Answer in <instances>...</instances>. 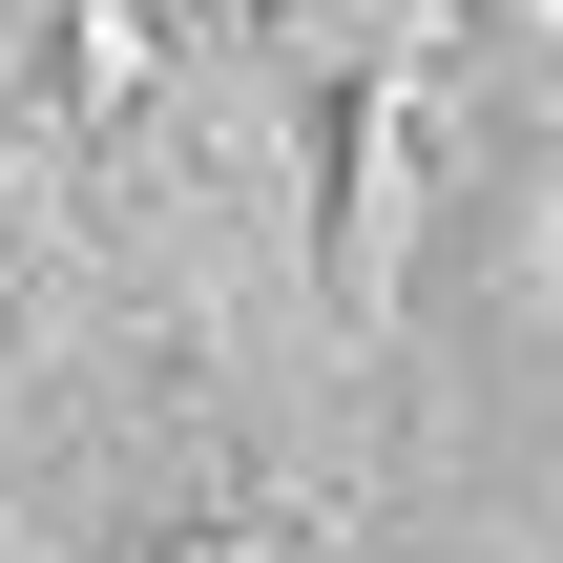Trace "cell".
I'll use <instances>...</instances> for the list:
<instances>
[{
  "label": "cell",
  "instance_id": "cell-3",
  "mask_svg": "<svg viewBox=\"0 0 563 563\" xmlns=\"http://www.w3.org/2000/svg\"><path fill=\"white\" fill-rule=\"evenodd\" d=\"M167 563H313L292 501H209V522H167Z\"/></svg>",
  "mask_w": 563,
  "mask_h": 563
},
{
  "label": "cell",
  "instance_id": "cell-1",
  "mask_svg": "<svg viewBox=\"0 0 563 563\" xmlns=\"http://www.w3.org/2000/svg\"><path fill=\"white\" fill-rule=\"evenodd\" d=\"M42 84H63L84 125L167 104V0H63V21H42Z\"/></svg>",
  "mask_w": 563,
  "mask_h": 563
},
{
  "label": "cell",
  "instance_id": "cell-2",
  "mask_svg": "<svg viewBox=\"0 0 563 563\" xmlns=\"http://www.w3.org/2000/svg\"><path fill=\"white\" fill-rule=\"evenodd\" d=\"M397 209H418V63H376V84H355V230H334V251H355V292H397Z\"/></svg>",
  "mask_w": 563,
  "mask_h": 563
}]
</instances>
